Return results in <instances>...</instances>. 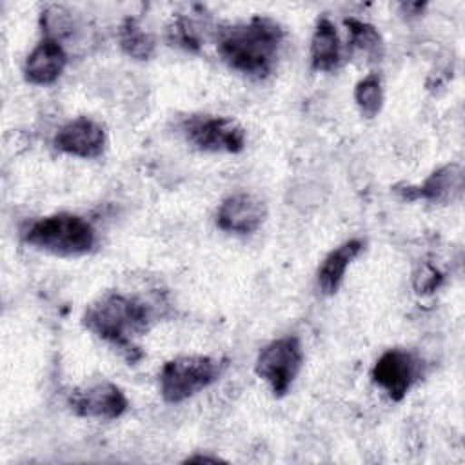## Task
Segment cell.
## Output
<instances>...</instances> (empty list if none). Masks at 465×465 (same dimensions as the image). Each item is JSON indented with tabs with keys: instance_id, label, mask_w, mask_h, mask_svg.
I'll list each match as a JSON object with an SVG mask.
<instances>
[{
	"instance_id": "cell-10",
	"label": "cell",
	"mask_w": 465,
	"mask_h": 465,
	"mask_svg": "<svg viewBox=\"0 0 465 465\" xmlns=\"http://www.w3.org/2000/svg\"><path fill=\"white\" fill-rule=\"evenodd\" d=\"M54 147L78 158H96L105 147L104 127L85 116L67 122L54 136Z\"/></svg>"
},
{
	"instance_id": "cell-9",
	"label": "cell",
	"mask_w": 465,
	"mask_h": 465,
	"mask_svg": "<svg viewBox=\"0 0 465 465\" xmlns=\"http://www.w3.org/2000/svg\"><path fill=\"white\" fill-rule=\"evenodd\" d=\"M265 203L251 193H234L227 196L216 211V225L222 231L249 234L254 232L265 220Z\"/></svg>"
},
{
	"instance_id": "cell-19",
	"label": "cell",
	"mask_w": 465,
	"mask_h": 465,
	"mask_svg": "<svg viewBox=\"0 0 465 465\" xmlns=\"http://www.w3.org/2000/svg\"><path fill=\"white\" fill-rule=\"evenodd\" d=\"M440 280L441 276L438 274V271L432 269L430 265H425L420 276H416V289L418 292H432L440 285Z\"/></svg>"
},
{
	"instance_id": "cell-12",
	"label": "cell",
	"mask_w": 465,
	"mask_h": 465,
	"mask_svg": "<svg viewBox=\"0 0 465 465\" xmlns=\"http://www.w3.org/2000/svg\"><path fill=\"white\" fill-rule=\"evenodd\" d=\"M461 189H463V171L458 163H450L434 171L420 187H409L405 191V198L445 202V200L458 198L461 194Z\"/></svg>"
},
{
	"instance_id": "cell-17",
	"label": "cell",
	"mask_w": 465,
	"mask_h": 465,
	"mask_svg": "<svg viewBox=\"0 0 465 465\" xmlns=\"http://www.w3.org/2000/svg\"><path fill=\"white\" fill-rule=\"evenodd\" d=\"M345 25L349 27V33H351V44L356 49L363 51L365 54H380L381 38L372 25L360 22L356 18L345 20Z\"/></svg>"
},
{
	"instance_id": "cell-16",
	"label": "cell",
	"mask_w": 465,
	"mask_h": 465,
	"mask_svg": "<svg viewBox=\"0 0 465 465\" xmlns=\"http://www.w3.org/2000/svg\"><path fill=\"white\" fill-rule=\"evenodd\" d=\"M354 100H356L360 111L367 118H372L380 113L381 104H383V91H381V80H380L378 73H369L365 78H361L356 84Z\"/></svg>"
},
{
	"instance_id": "cell-3",
	"label": "cell",
	"mask_w": 465,
	"mask_h": 465,
	"mask_svg": "<svg viewBox=\"0 0 465 465\" xmlns=\"http://www.w3.org/2000/svg\"><path fill=\"white\" fill-rule=\"evenodd\" d=\"M24 240L36 249L58 256H80L94 247L96 234L93 225L82 216L58 213L33 222L24 232Z\"/></svg>"
},
{
	"instance_id": "cell-4",
	"label": "cell",
	"mask_w": 465,
	"mask_h": 465,
	"mask_svg": "<svg viewBox=\"0 0 465 465\" xmlns=\"http://www.w3.org/2000/svg\"><path fill=\"white\" fill-rule=\"evenodd\" d=\"M222 363L211 356H178L160 371V392L165 401L180 403L207 389L222 374Z\"/></svg>"
},
{
	"instance_id": "cell-6",
	"label": "cell",
	"mask_w": 465,
	"mask_h": 465,
	"mask_svg": "<svg viewBox=\"0 0 465 465\" xmlns=\"http://www.w3.org/2000/svg\"><path fill=\"white\" fill-rule=\"evenodd\" d=\"M183 133L200 151L240 153L245 147L243 127L227 116H193L183 124Z\"/></svg>"
},
{
	"instance_id": "cell-8",
	"label": "cell",
	"mask_w": 465,
	"mask_h": 465,
	"mask_svg": "<svg viewBox=\"0 0 465 465\" xmlns=\"http://www.w3.org/2000/svg\"><path fill=\"white\" fill-rule=\"evenodd\" d=\"M420 360L412 352L389 349L374 363L372 380L389 394L391 400L400 401L420 378Z\"/></svg>"
},
{
	"instance_id": "cell-15",
	"label": "cell",
	"mask_w": 465,
	"mask_h": 465,
	"mask_svg": "<svg viewBox=\"0 0 465 465\" xmlns=\"http://www.w3.org/2000/svg\"><path fill=\"white\" fill-rule=\"evenodd\" d=\"M120 45L129 56L138 60L149 58L154 49L153 38L133 18L125 20L120 27Z\"/></svg>"
},
{
	"instance_id": "cell-1",
	"label": "cell",
	"mask_w": 465,
	"mask_h": 465,
	"mask_svg": "<svg viewBox=\"0 0 465 465\" xmlns=\"http://www.w3.org/2000/svg\"><path fill=\"white\" fill-rule=\"evenodd\" d=\"M283 42L282 27L267 16H252L227 29L218 51L229 67L252 78H263L276 64Z\"/></svg>"
},
{
	"instance_id": "cell-18",
	"label": "cell",
	"mask_w": 465,
	"mask_h": 465,
	"mask_svg": "<svg viewBox=\"0 0 465 465\" xmlns=\"http://www.w3.org/2000/svg\"><path fill=\"white\" fill-rule=\"evenodd\" d=\"M42 22L47 33V38H54L62 36L69 31V13L64 7L53 5L49 7L45 13H42Z\"/></svg>"
},
{
	"instance_id": "cell-20",
	"label": "cell",
	"mask_w": 465,
	"mask_h": 465,
	"mask_svg": "<svg viewBox=\"0 0 465 465\" xmlns=\"http://www.w3.org/2000/svg\"><path fill=\"white\" fill-rule=\"evenodd\" d=\"M185 461H213V463H216V461H220V458H211V456H191V458H187Z\"/></svg>"
},
{
	"instance_id": "cell-11",
	"label": "cell",
	"mask_w": 465,
	"mask_h": 465,
	"mask_svg": "<svg viewBox=\"0 0 465 465\" xmlns=\"http://www.w3.org/2000/svg\"><path fill=\"white\" fill-rule=\"evenodd\" d=\"M65 64L67 54L60 42L45 36L25 58L24 76L27 82L36 85L53 84L62 74Z\"/></svg>"
},
{
	"instance_id": "cell-2",
	"label": "cell",
	"mask_w": 465,
	"mask_h": 465,
	"mask_svg": "<svg viewBox=\"0 0 465 465\" xmlns=\"http://www.w3.org/2000/svg\"><path fill=\"white\" fill-rule=\"evenodd\" d=\"M149 320L151 312L143 302L120 292L100 296L84 314L91 332L116 345H129L134 336L147 331Z\"/></svg>"
},
{
	"instance_id": "cell-5",
	"label": "cell",
	"mask_w": 465,
	"mask_h": 465,
	"mask_svg": "<svg viewBox=\"0 0 465 465\" xmlns=\"http://www.w3.org/2000/svg\"><path fill=\"white\" fill-rule=\"evenodd\" d=\"M303 352L296 336H282L267 343L256 358V374L276 396H283L302 369Z\"/></svg>"
},
{
	"instance_id": "cell-7",
	"label": "cell",
	"mask_w": 465,
	"mask_h": 465,
	"mask_svg": "<svg viewBox=\"0 0 465 465\" xmlns=\"http://www.w3.org/2000/svg\"><path fill=\"white\" fill-rule=\"evenodd\" d=\"M71 409L84 418L114 420L127 409V398L120 387L111 381L98 380L74 389L69 396Z\"/></svg>"
},
{
	"instance_id": "cell-14",
	"label": "cell",
	"mask_w": 465,
	"mask_h": 465,
	"mask_svg": "<svg viewBox=\"0 0 465 465\" xmlns=\"http://www.w3.org/2000/svg\"><path fill=\"white\" fill-rule=\"evenodd\" d=\"M311 62L318 71H332L341 62V44L334 24L320 18L311 40Z\"/></svg>"
},
{
	"instance_id": "cell-13",
	"label": "cell",
	"mask_w": 465,
	"mask_h": 465,
	"mask_svg": "<svg viewBox=\"0 0 465 465\" xmlns=\"http://www.w3.org/2000/svg\"><path fill=\"white\" fill-rule=\"evenodd\" d=\"M363 251V242L360 238H352L332 249L322 262L318 269V285L325 294H334L345 276L351 262Z\"/></svg>"
}]
</instances>
